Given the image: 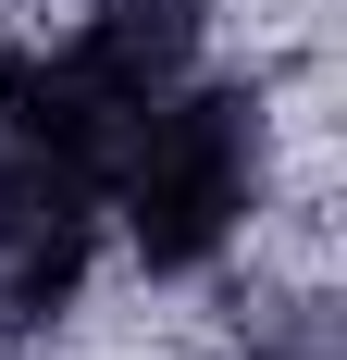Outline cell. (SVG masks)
Wrapping results in <instances>:
<instances>
[{
    "label": "cell",
    "mask_w": 347,
    "mask_h": 360,
    "mask_svg": "<svg viewBox=\"0 0 347 360\" xmlns=\"http://www.w3.org/2000/svg\"><path fill=\"white\" fill-rule=\"evenodd\" d=\"M223 360H347V323L322 286H261V298H236Z\"/></svg>",
    "instance_id": "277c9868"
},
{
    "label": "cell",
    "mask_w": 347,
    "mask_h": 360,
    "mask_svg": "<svg viewBox=\"0 0 347 360\" xmlns=\"http://www.w3.org/2000/svg\"><path fill=\"white\" fill-rule=\"evenodd\" d=\"M261 199H273V100L248 75H186L174 100L137 112V137L112 149V236L162 286L223 274L248 249Z\"/></svg>",
    "instance_id": "6da1fadb"
},
{
    "label": "cell",
    "mask_w": 347,
    "mask_h": 360,
    "mask_svg": "<svg viewBox=\"0 0 347 360\" xmlns=\"http://www.w3.org/2000/svg\"><path fill=\"white\" fill-rule=\"evenodd\" d=\"M112 236V174L0 75V335H50Z\"/></svg>",
    "instance_id": "7a4b0ae2"
},
{
    "label": "cell",
    "mask_w": 347,
    "mask_h": 360,
    "mask_svg": "<svg viewBox=\"0 0 347 360\" xmlns=\"http://www.w3.org/2000/svg\"><path fill=\"white\" fill-rule=\"evenodd\" d=\"M199 37H211V0H87L63 50L0 37V75H13V87H25V100L112 174V149L137 137V112L174 100V87L199 75Z\"/></svg>",
    "instance_id": "3957f363"
}]
</instances>
